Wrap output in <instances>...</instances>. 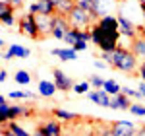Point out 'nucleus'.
<instances>
[{
    "label": "nucleus",
    "instance_id": "18",
    "mask_svg": "<svg viewBox=\"0 0 145 136\" xmlns=\"http://www.w3.org/2000/svg\"><path fill=\"white\" fill-rule=\"evenodd\" d=\"M132 51L135 53V57L145 60V37H135V39H132Z\"/></svg>",
    "mask_w": 145,
    "mask_h": 136
},
{
    "label": "nucleus",
    "instance_id": "7",
    "mask_svg": "<svg viewBox=\"0 0 145 136\" xmlns=\"http://www.w3.org/2000/svg\"><path fill=\"white\" fill-rule=\"evenodd\" d=\"M116 18H118V25H120V33L126 35V37H130V39H135V37H137V27H135L126 16H122V14H118Z\"/></svg>",
    "mask_w": 145,
    "mask_h": 136
},
{
    "label": "nucleus",
    "instance_id": "27",
    "mask_svg": "<svg viewBox=\"0 0 145 136\" xmlns=\"http://www.w3.org/2000/svg\"><path fill=\"white\" fill-rule=\"evenodd\" d=\"M25 97L33 99L35 93H31V91H10V99H25Z\"/></svg>",
    "mask_w": 145,
    "mask_h": 136
},
{
    "label": "nucleus",
    "instance_id": "20",
    "mask_svg": "<svg viewBox=\"0 0 145 136\" xmlns=\"http://www.w3.org/2000/svg\"><path fill=\"white\" fill-rule=\"evenodd\" d=\"M74 8H76V0H62V2L56 6V12L62 14V16H68Z\"/></svg>",
    "mask_w": 145,
    "mask_h": 136
},
{
    "label": "nucleus",
    "instance_id": "22",
    "mask_svg": "<svg viewBox=\"0 0 145 136\" xmlns=\"http://www.w3.org/2000/svg\"><path fill=\"white\" fill-rule=\"evenodd\" d=\"M8 113H10V105L6 101V97L4 95H0V121L6 125L8 123Z\"/></svg>",
    "mask_w": 145,
    "mask_h": 136
},
{
    "label": "nucleus",
    "instance_id": "30",
    "mask_svg": "<svg viewBox=\"0 0 145 136\" xmlns=\"http://www.w3.org/2000/svg\"><path fill=\"white\" fill-rule=\"evenodd\" d=\"M89 86H91V82L76 84V86H74V91H78V93H85V91H89Z\"/></svg>",
    "mask_w": 145,
    "mask_h": 136
},
{
    "label": "nucleus",
    "instance_id": "15",
    "mask_svg": "<svg viewBox=\"0 0 145 136\" xmlns=\"http://www.w3.org/2000/svg\"><path fill=\"white\" fill-rule=\"evenodd\" d=\"M29 115H33L31 109L22 107V105H12V107H10V113H8V123H10V121H16L18 117H29Z\"/></svg>",
    "mask_w": 145,
    "mask_h": 136
},
{
    "label": "nucleus",
    "instance_id": "12",
    "mask_svg": "<svg viewBox=\"0 0 145 136\" xmlns=\"http://www.w3.org/2000/svg\"><path fill=\"white\" fill-rule=\"evenodd\" d=\"M37 25L41 31V39L50 35V25H52V16H45V14H37Z\"/></svg>",
    "mask_w": 145,
    "mask_h": 136
},
{
    "label": "nucleus",
    "instance_id": "44",
    "mask_svg": "<svg viewBox=\"0 0 145 136\" xmlns=\"http://www.w3.org/2000/svg\"><path fill=\"white\" fill-rule=\"evenodd\" d=\"M114 2H126V0H114Z\"/></svg>",
    "mask_w": 145,
    "mask_h": 136
},
{
    "label": "nucleus",
    "instance_id": "40",
    "mask_svg": "<svg viewBox=\"0 0 145 136\" xmlns=\"http://www.w3.org/2000/svg\"><path fill=\"white\" fill-rule=\"evenodd\" d=\"M95 66H97V68H105V62H101V60H97V62H95Z\"/></svg>",
    "mask_w": 145,
    "mask_h": 136
},
{
    "label": "nucleus",
    "instance_id": "21",
    "mask_svg": "<svg viewBox=\"0 0 145 136\" xmlns=\"http://www.w3.org/2000/svg\"><path fill=\"white\" fill-rule=\"evenodd\" d=\"M52 115H54L56 119H62V121H78L79 119L76 113H68V111H64V109H58V107L52 111Z\"/></svg>",
    "mask_w": 145,
    "mask_h": 136
},
{
    "label": "nucleus",
    "instance_id": "29",
    "mask_svg": "<svg viewBox=\"0 0 145 136\" xmlns=\"http://www.w3.org/2000/svg\"><path fill=\"white\" fill-rule=\"evenodd\" d=\"M95 136H116L112 132L110 126H97V130H95Z\"/></svg>",
    "mask_w": 145,
    "mask_h": 136
},
{
    "label": "nucleus",
    "instance_id": "45",
    "mask_svg": "<svg viewBox=\"0 0 145 136\" xmlns=\"http://www.w3.org/2000/svg\"><path fill=\"white\" fill-rule=\"evenodd\" d=\"M87 136H95V132H93V134H87Z\"/></svg>",
    "mask_w": 145,
    "mask_h": 136
},
{
    "label": "nucleus",
    "instance_id": "38",
    "mask_svg": "<svg viewBox=\"0 0 145 136\" xmlns=\"http://www.w3.org/2000/svg\"><path fill=\"white\" fill-rule=\"evenodd\" d=\"M6 78H8V72H6V70H2V72H0V82H4Z\"/></svg>",
    "mask_w": 145,
    "mask_h": 136
},
{
    "label": "nucleus",
    "instance_id": "46",
    "mask_svg": "<svg viewBox=\"0 0 145 136\" xmlns=\"http://www.w3.org/2000/svg\"><path fill=\"white\" fill-rule=\"evenodd\" d=\"M139 2H145V0H139Z\"/></svg>",
    "mask_w": 145,
    "mask_h": 136
},
{
    "label": "nucleus",
    "instance_id": "31",
    "mask_svg": "<svg viewBox=\"0 0 145 136\" xmlns=\"http://www.w3.org/2000/svg\"><path fill=\"white\" fill-rule=\"evenodd\" d=\"M122 91L128 95V97H135V99H139V97L143 95L141 91H135V90H132V88H122Z\"/></svg>",
    "mask_w": 145,
    "mask_h": 136
},
{
    "label": "nucleus",
    "instance_id": "23",
    "mask_svg": "<svg viewBox=\"0 0 145 136\" xmlns=\"http://www.w3.org/2000/svg\"><path fill=\"white\" fill-rule=\"evenodd\" d=\"M103 90H106L110 95H118V93H122V88L114 82V80H105V86H103Z\"/></svg>",
    "mask_w": 145,
    "mask_h": 136
},
{
    "label": "nucleus",
    "instance_id": "28",
    "mask_svg": "<svg viewBox=\"0 0 145 136\" xmlns=\"http://www.w3.org/2000/svg\"><path fill=\"white\" fill-rule=\"evenodd\" d=\"M130 111H132V115H135V117H145V107L139 105V103H132Z\"/></svg>",
    "mask_w": 145,
    "mask_h": 136
},
{
    "label": "nucleus",
    "instance_id": "39",
    "mask_svg": "<svg viewBox=\"0 0 145 136\" xmlns=\"http://www.w3.org/2000/svg\"><path fill=\"white\" fill-rule=\"evenodd\" d=\"M33 136H45V132H43V128H41V126H39V128H37V130H35V134Z\"/></svg>",
    "mask_w": 145,
    "mask_h": 136
},
{
    "label": "nucleus",
    "instance_id": "16",
    "mask_svg": "<svg viewBox=\"0 0 145 136\" xmlns=\"http://www.w3.org/2000/svg\"><path fill=\"white\" fill-rule=\"evenodd\" d=\"M29 57V49H25L22 45H12L8 49V53L4 55V58H25Z\"/></svg>",
    "mask_w": 145,
    "mask_h": 136
},
{
    "label": "nucleus",
    "instance_id": "42",
    "mask_svg": "<svg viewBox=\"0 0 145 136\" xmlns=\"http://www.w3.org/2000/svg\"><path fill=\"white\" fill-rule=\"evenodd\" d=\"M139 6H141V12H143V18H145V2H139Z\"/></svg>",
    "mask_w": 145,
    "mask_h": 136
},
{
    "label": "nucleus",
    "instance_id": "17",
    "mask_svg": "<svg viewBox=\"0 0 145 136\" xmlns=\"http://www.w3.org/2000/svg\"><path fill=\"white\" fill-rule=\"evenodd\" d=\"M56 84L54 82H46V80H41L39 82V93L43 95V97H52L56 93Z\"/></svg>",
    "mask_w": 145,
    "mask_h": 136
},
{
    "label": "nucleus",
    "instance_id": "4",
    "mask_svg": "<svg viewBox=\"0 0 145 136\" xmlns=\"http://www.w3.org/2000/svg\"><path fill=\"white\" fill-rule=\"evenodd\" d=\"M20 31L31 39H39L41 37V31H39V25H37V14H23L20 18Z\"/></svg>",
    "mask_w": 145,
    "mask_h": 136
},
{
    "label": "nucleus",
    "instance_id": "14",
    "mask_svg": "<svg viewBox=\"0 0 145 136\" xmlns=\"http://www.w3.org/2000/svg\"><path fill=\"white\" fill-rule=\"evenodd\" d=\"M54 57L62 58V60H76L78 58V51L74 47H68V49H52L50 51Z\"/></svg>",
    "mask_w": 145,
    "mask_h": 136
},
{
    "label": "nucleus",
    "instance_id": "34",
    "mask_svg": "<svg viewBox=\"0 0 145 136\" xmlns=\"http://www.w3.org/2000/svg\"><path fill=\"white\" fill-rule=\"evenodd\" d=\"M72 47H74L76 51H85V49H87V41H76Z\"/></svg>",
    "mask_w": 145,
    "mask_h": 136
},
{
    "label": "nucleus",
    "instance_id": "37",
    "mask_svg": "<svg viewBox=\"0 0 145 136\" xmlns=\"http://www.w3.org/2000/svg\"><path fill=\"white\" fill-rule=\"evenodd\" d=\"M134 136H145V126H141V128H137V132H135Z\"/></svg>",
    "mask_w": 145,
    "mask_h": 136
},
{
    "label": "nucleus",
    "instance_id": "9",
    "mask_svg": "<svg viewBox=\"0 0 145 136\" xmlns=\"http://www.w3.org/2000/svg\"><path fill=\"white\" fill-rule=\"evenodd\" d=\"M54 84H56V88H58L60 91H70L72 88H74L72 78H68L60 68H54Z\"/></svg>",
    "mask_w": 145,
    "mask_h": 136
},
{
    "label": "nucleus",
    "instance_id": "25",
    "mask_svg": "<svg viewBox=\"0 0 145 136\" xmlns=\"http://www.w3.org/2000/svg\"><path fill=\"white\" fill-rule=\"evenodd\" d=\"M62 41H66L68 45L72 47L76 41H78V29H76V27H72L70 31H66V35H64V39H62Z\"/></svg>",
    "mask_w": 145,
    "mask_h": 136
},
{
    "label": "nucleus",
    "instance_id": "36",
    "mask_svg": "<svg viewBox=\"0 0 145 136\" xmlns=\"http://www.w3.org/2000/svg\"><path fill=\"white\" fill-rule=\"evenodd\" d=\"M139 76H141L143 82H145V62H141V66H139Z\"/></svg>",
    "mask_w": 145,
    "mask_h": 136
},
{
    "label": "nucleus",
    "instance_id": "26",
    "mask_svg": "<svg viewBox=\"0 0 145 136\" xmlns=\"http://www.w3.org/2000/svg\"><path fill=\"white\" fill-rule=\"evenodd\" d=\"M16 82L18 84H29L31 82V74L25 72V70H18L16 72Z\"/></svg>",
    "mask_w": 145,
    "mask_h": 136
},
{
    "label": "nucleus",
    "instance_id": "5",
    "mask_svg": "<svg viewBox=\"0 0 145 136\" xmlns=\"http://www.w3.org/2000/svg\"><path fill=\"white\" fill-rule=\"evenodd\" d=\"M70 29H72V25H70V20H68L66 16H62V14H58V12H56L54 16H52L50 37H54V39H64L66 31H70Z\"/></svg>",
    "mask_w": 145,
    "mask_h": 136
},
{
    "label": "nucleus",
    "instance_id": "33",
    "mask_svg": "<svg viewBox=\"0 0 145 136\" xmlns=\"http://www.w3.org/2000/svg\"><path fill=\"white\" fill-rule=\"evenodd\" d=\"M93 2H95V0H76V6L85 8V10H91V8H93Z\"/></svg>",
    "mask_w": 145,
    "mask_h": 136
},
{
    "label": "nucleus",
    "instance_id": "24",
    "mask_svg": "<svg viewBox=\"0 0 145 136\" xmlns=\"http://www.w3.org/2000/svg\"><path fill=\"white\" fill-rule=\"evenodd\" d=\"M6 128H8V130H10L14 136H31V134H27V132H25V130H23V128L18 125L16 121H10V123H6Z\"/></svg>",
    "mask_w": 145,
    "mask_h": 136
},
{
    "label": "nucleus",
    "instance_id": "41",
    "mask_svg": "<svg viewBox=\"0 0 145 136\" xmlns=\"http://www.w3.org/2000/svg\"><path fill=\"white\" fill-rule=\"evenodd\" d=\"M139 91L143 93V97H145V82H143V84H141V86H139Z\"/></svg>",
    "mask_w": 145,
    "mask_h": 136
},
{
    "label": "nucleus",
    "instance_id": "6",
    "mask_svg": "<svg viewBox=\"0 0 145 136\" xmlns=\"http://www.w3.org/2000/svg\"><path fill=\"white\" fill-rule=\"evenodd\" d=\"M110 128L116 136H134L137 132L135 125L130 121H114V123H110Z\"/></svg>",
    "mask_w": 145,
    "mask_h": 136
},
{
    "label": "nucleus",
    "instance_id": "11",
    "mask_svg": "<svg viewBox=\"0 0 145 136\" xmlns=\"http://www.w3.org/2000/svg\"><path fill=\"white\" fill-rule=\"evenodd\" d=\"M130 107H132L130 97H128L124 91H122V93H118V95H112V99H110V109H118V111L128 109V111H130Z\"/></svg>",
    "mask_w": 145,
    "mask_h": 136
},
{
    "label": "nucleus",
    "instance_id": "19",
    "mask_svg": "<svg viewBox=\"0 0 145 136\" xmlns=\"http://www.w3.org/2000/svg\"><path fill=\"white\" fill-rule=\"evenodd\" d=\"M101 27H106V29H120V25H118V18H114V16H103L101 20H97Z\"/></svg>",
    "mask_w": 145,
    "mask_h": 136
},
{
    "label": "nucleus",
    "instance_id": "35",
    "mask_svg": "<svg viewBox=\"0 0 145 136\" xmlns=\"http://www.w3.org/2000/svg\"><path fill=\"white\" fill-rule=\"evenodd\" d=\"M23 2H25V0H10V4L14 6V8H22Z\"/></svg>",
    "mask_w": 145,
    "mask_h": 136
},
{
    "label": "nucleus",
    "instance_id": "32",
    "mask_svg": "<svg viewBox=\"0 0 145 136\" xmlns=\"http://www.w3.org/2000/svg\"><path fill=\"white\" fill-rule=\"evenodd\" d=\"M91 86L93 88H97V90H103V86H105V82H103V78H99V76H91Z\"/></svg>",
    "mask_w": 145,
    "mask_h": 136
},
{
    "label": "nucleus",
    "instance_id": "8",
    "mask_svg": "<svg viewBox=\"0 0 145 136\" xmlns=\"http://www.w3.org/2000/svg\"><path fill=\"white\" fill-rule=\"evenodd\" d=\"M87 97H89L93 103H97L101 107H110V93L106 90H95V91H89L87 93Z\"/></svg>",
    "mask_w": 145,
    "mask_h": 136
},
{
    "label": "nucleus",
    "instance_id": "1",
    "mask_svg": "<svg viewBox=\"0 0 145 136\" xmlns=\"http://www.w3.org/2000/svg\"><path fill=\"white\" fill-rule=\"evenodd\" d=\"M103 60L105 62H110L112 68L120 70V72H126V74H134L137 70V57H135L134 51H128V49H122L118 47L116 51L112 53H103Z\"/></svg>",
    "mask_w": 145,
    "mask_h": 136
},
{
    "label": "nucleus",
    "instance_id": "13",
    "mask_svg": "<svg viewBox=\"0 0 145 136\" xmlns=\"http://www.w3.org/2000/svg\"><path fill=\"white\" fill-rule=\"evenodd\" d=\"M41 128H43L45 136H62V125L58 121H46Z\"/></svg>",
    "mask_w": 145,
    "mask_h": 136
},
{
    "label": "nucleus",
    "instance_id": "43",
    "mask_svg": "<svg viewBox=\"0 0 145 136\" xmlns=\"http://www.w3.org/2000/svg\"><path fill=\"white\" fill-rule=\"evenodd\" d=\"M52 2H54L56 6H58V4H60V2H62V0H52Z\"/></svg>",
    "mask_w": 145,
    "mask_h": 136
},
{
    "label": "nucleus",
    "instance_id": "3",
    "mask_svg": "<svg viewBox=\"0 0 145 136\" xmlns=\"http://www.w3.org/2000/svg\"><path fill=\"white\" fill-rule=\"evenodd\" d=\"M66 18L70 20V25H72V27H76V29H91L89 25L95 22V18H93L91 10L79 8V6H76V8L70 12Z\"/></svg>",
    "mask_w": 145,
    "mask_h": 136
},
{
    "label": "nucleus",
    "instance_id": "10",
    "mask_svg": "<svg viewBox=\"0 0 145 136\" xmlns=\"http://www.w3.org/2000/svg\"><path fill=\"white\" fill-rule=\"evenodd\" d=\"M14 6H12L10 2H0V20H2V23L4 25H14L16 23V20H14Z\"/></svg>",
    "mask_w": 145,
    "mask_h": 136
},
{
    "label": "nucleus",
    "instance_id": "2",
    "mask_svg": "<svg viewBox=\"0 0 145 136\" xmlns=\"http://www.w3.org/2000/svg\"><path fill=\"white\" fill-rule=\"evenodd\" d=\"M118 39H120V29H106L95 23L91 27V41L99 47L103 53H112L118 49Z\"/></svg>",
    "mask_w": 145,
    "mask_h": 136
}]
</instances>
